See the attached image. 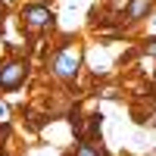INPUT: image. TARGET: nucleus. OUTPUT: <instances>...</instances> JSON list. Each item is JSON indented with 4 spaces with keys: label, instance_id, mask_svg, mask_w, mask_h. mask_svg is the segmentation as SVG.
<instances>
[{
    "label": "nucleus",
    "instance_id": "7",
    "mask_svg": "<svg viewBox=\"0 0 156 156\" xmlns=\"http://www.w3.org/2000/svg\"><path fill=\"white\" fill-rule=\"evenodd\" d=\"M6 122H9V106L0 100V125H6Z\"/></svg>",
    "mask_w": 156,
    "mask_h": 156
},
{
    "label": "nucleus",
    "instance_id": "2",
    "mask_svg": "<svg viewBox=\"0 0 156 156\" xmlns=\"http://www.w3.org/2000/svg\"><path fill=\"white\" fill-rule=\"evenodd\" d=\"M50 25H53V9H50L44 0L22 6V28L25 31H44Z\"/></svg>",
    "mask_w": 156,
    "mask_h": 156
},
{
    "label": "nucleus",
    "instance_id": "5",
    "mask_svg": "<svg viewBox=\"0 0 156 156\" xmlns=\"http://www.w3.org/2000/svg\"><path fill=\"white\" fill-rule=\"evenodd\" d=\"M75 156H106V153H103V147L94 144L90 137H81V140L75 144Z\"/></svg>",
    "mask_w": 156,
    "mask_h": 156
},
{
    "label": "nucleus",
    "instance_id": "8",
    "mask_svg": "<svg viewBox=\"0 0 156 156\" xmlns=\"http://www.w3.org/2000/svg\"><path fill=\"white\" fill-rule=\"evenodd\" d=\"M144 53L147 56H156V37H150V41L144 44Z\"/></svg>",
    "mask_w": 156,
    "mask_h": 156
},
{
    "label": "nucleus",
    "instance_id": "1",
    "mask_svg": "<svg viewBox=\"0 0 156 156\" xmlns=\"http://www.w3.org/2000/svg\"><path fill=\"white\" fill-rule=\"evenodd\" d=\"M47 69L53 78L59 81H75L78 69H81V47L72 44V41H62L53 53L47 56Z\"/></svg>",
    "mask_w": 156,
    "mask_h": 156
},
{
    "label": "nucleus",
    "instance_id": "4",
    "mask_svg": "<svg viewBox=\"0 0 156 156\" xmlns=\"http://www.w3.org/2000/svg\"><path fill=\"white\" fill-rule=\"evenodd\" d=\"M153 6H156V0H131V3L125 6V16H128L125 22H140Z\"/></svg>",
    "mask_w": 156,
    "mask_h": 156
},
{
    "label": "nucleus",
    "instance_id": "3",
    "mask_svg": "<svg viewBox=\"0 0 156 156\" xmlns=\"http://www.w3.org/2000/svg\"><path fill=\"white\" fill-rule=\"evenodd\" d=\"M28 78V62L22 59H6L0 62V90H16Z\"/></svg>",
    "mask_w": 156,
    "mask_h": 156
},
{
    "label": "nucleus",
    "instance_id": "10",
    "mask_svg": "<svg viewBox=\"0 0 156 156\" xmlns=\"http://www.w3.org/2000/svg\"><path fill=\"white\" fill-rule=\"evenodd\" d=\"M153 81H156V69H153Z\"/></svg>",
    "mask_w": 156,
    "mask_h": 156
},
{
    "label": "nucleus",
    "instance_id": "9",
    "mask_svg": "<svg viewBox=\"0 0 156 156\" xmlns=\"http://www.w3.org/2000/svg\"><path fill=\"white\" fill-rule=\"evenodd\" d=\"M0 19H3V3H0Z\"/></svg>",
    "mask_w": 156,
    "mask_h": 156
},
{
    "label": "nucleus",
    "instance_id": "6",
    "mask_svg": "<svg viewBox=\"0 0 156 156\" xmlns=\"http://www.w3.org/2000/svg\"><path fill=\"white\" fill-rule=\"evenodd\" d=\"M128 3H131V0H109V9H112V12H125Z\"/></svg>",
    "mask_w": 156,
    "mask_h": 156
}]
</instances>
